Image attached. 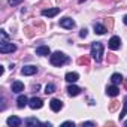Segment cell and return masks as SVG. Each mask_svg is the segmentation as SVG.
I'll return each mask as SVG.
<instances>
[{
    "instance_id": "15",
    "label": "cell",
    "mask_w": 127,
    "mask_h": 127,
    "mask_svg": "<svg viewBox=\"0 0 127 127\" xmlns=\"http://www.w3.org/2000/svg\"><path fill=\"white\" fill-rule=\"evenodd\" d=\"M106 93H108V96H111V97H115V96H118V93H120V88L114 84V85H111V87H108L106 88Z\"/></svg>"
},
{
    "instance_id": "28",
    "label": "cell",
    "mask_w": 127,
    "mask_h": 127,
    "mask_svg": "<svg viewBox=\"0 0 127 127\" xmlns=\"http://www.w3.org/2000/svg\"><path fill=\"white\" fill-rule=\"evenodd\" d=\"M20 2H21V0H9V3H11V5H18Z\"/></svg>"
},
{
    "instance_id": "27",
    "label": "cell",
    "mask_w": 127,
    "mask_h": 127,
    "mask_svg": "<svg viewBox=\"0 0 127 127\" xmlns=\"http://www.w3.org/2000/svg\"><path fill=\"white\" fill-rule=\"evenodd\" d=\"M63 126H64V127H66V126H72V127H73L75 123H73V121H66V123H63Z\"/></svg>"
},
{
    "instance_id": "7",
    "label": "cell",
    "mask_w": 127,
    "mask_h": 127,
    "mask_svg": "<svg viewBox=\"0 0 127 127\" xmlns=\"http://www.w3.org/2000/svg\"><path fill=\"white\" fill-rule=\"evenodd\" d=\"M6 123H8V126H9V127H18V126H21V124H23L21 118H18V117H15V115L9 117V118L6 120Z\"/></svg>"
},
{
    "instance_id": "10",
    "label": "cell",
    "mask_w": 127,
    "mask_h": 127,
    "mask_svg": "<svg viewBox=\"0 0 127 127\" xmlns=\"http://www.w3.org/2000/svg\"><path fill=\"white\" fill-rule=\"evenodd\" d=\"M120 45H121V39L118 36H112L111 40H109V48L111 49H118Z\"/></svg>"
},
{
    "instance_id": "17",
    "label": "cell",
    "mask_w": 127,
    "mask_h": 127,
    "mask_svg": "<svg viewBox=\"0 0 127 127\" xmlns=\"http://www.w3.org/2000/svg\"><path fill=\"white\" fill-rule=\"evenodd\" d=\"M111 81H112V84H115V85H117V84H121L124 79H123V76H121L120 73H114V75L111 76Z\"/></svg>"
},
{
    "instance_id": "6",
    "label": "cell",
    "mask_w": 127,
    "mask_h": 127,
    "mask_svg": "<svg viewBox=\"0 0 127 127\" xmlns=\"http://www.w3.org/2000/svg\"><path fill=\"white\" fill-rule=\"evenodd\" d=\"M49 108H51L54 112H58V111L63 108V102H61L60 99H52V100L49 102Z\"/></svg>"
},
{
    "instance_id": "16",
    "label": "cell",
    "mask_w": 127,
    "mask_h": 127,
    "mask_svg": "<svg viewBox=\"0 0 127 127\" xmlns=\"http://www.w3.org/2000/svg\"><path fill=\"white\" fill-rule=\"evenodd\" d=\"M24 124L29 126V127H32V126H40L42 123H40L39 120H36V118H26V120H24Z\"/></svg>"
},
{
    "instance_id": "14",
    "label": "cell",
    "mask_w": 127,
    "mask_h": 127,
    "mask_svg": "<svg viewBox=\"0 0 127 127\" xmlns=\"http://www.w3.org/2000/svg\"><path fill=\"white\" fill-rule=\"evenodd\" d=\"M79 93H81V88H79V87H76V85H69V87H67V94H69V96L75 97V96H78Z\"/></svg>"
},
{
    "instance_id": "21",
    "label": "cell",
    "mask_w": 127,
    "mask_h": 127,
    "mask_svg": "<svg viewBox=\"0 0 127 127\" xmlns=\"http://www.w3.org/2000/svg\"><path fill=\"white\" fill-rule=\"evenodd\" d=\"M126 114H127V96H126V99H124V108H123V111H121V112H120V115H118V117H120V120H123Z\"/></svg>"
},
{
    "instance_id": "22",
    "label": "cell",
    "mask_w": 127,
    "mask_h": 127,
    "mask_svg": "<svg viewBox=\"0 0 127 127\" xmlns=\"http://www.w3.org/2000/svg\"><path fill=\"white\" fill-rule=\"evenodd\" d=\"M0 36H2V42H0V43H5V42H8V34H6V32H5V30H2V32H0Z\"/></svg>"
},
{
    "instance_id": "4",
    "label": "cell",
    "mask_w": 127,
    "mask_h": 127,
    "mask_svg": "<svg viewBox=\"0 0 127 127\" xmlns=\"http://www.w3.org/2000/svg\"><path fill=\"white\" fill-rule=\"evenodd\" d=\"M14 51H17V46L11 42H5L0 45V52L2 54H8V52H14Z\"/></svg>"
},
{
    "instance_id": "9",
    "label": "cell",
    "mask_w": 127,
    "mask_h": 127,
    "mask_svg": "<svg viewBox=\"0 0 127 127\" xmlns=\"http://www.w3.org/2000/svg\"><path fill=\"white\" fill-rule=\"evenodd\" d=\"M58 12H60V8H51V9H43V11H42V15H43V17H48V18H52V17H55Z\"/></svg>"
},
{
    "instance_id": "29",
    "label": "cell",
    "mask_w": 127,
    "mask_h": 127,
    "mask_svg": "<svg viewBox=\"0 0 127 127\" xmlns=\"http://www.w3.org/2000/svg\"><path fill=\"white\" fill-rule=\"evenodd\" d=\"M3 72H5V67H3V66H0V75H3Z\"/></svg>"
},
{
    "instance_id": "24",
    "label": "cell",
    "mask_w": 127,
    "mask_h": 127,
    "mask_svg": "<svg viewBox=\"0 0 127 127\" xmlns=\"http://www.w3.org/2000/svg\"><path fill=\"white\" fill-rule=\"evenodd\" d=\"M87 32H88L87 29H82V30H81V33H79V36H81V37H87V34H88Z\"/></svg>"
},
{
    "instance_id": "3",
    "label": "cell",
    "mask_w": 127,
    "mask_h": 127,
    "mask_svg": "<svg viewBox=\"0 0 127 127\" xmlns=\"http://www.w3.org/2000/svg\"><path fill=\"white\" fill-rule=\"evenodd\" d=\"M60 27H63V29H67V30H72V29L75 27V21H73L72 18H69V17H66V18H61V20H60Z\"/></svg>"
},
{
    "instance_id": "19",
    "label": "cell",
    "mask_w": 127,
    "mask_h": 127,
    "mask_svg": "<svg viewBox=\"0 0 127 127\" xmlns=\"http://www.w3.org/2000/svg\"><path fill=\"white\" fill-rule=\"evenodd\" d=\"M94 32L97 34H105L106 33V27L102 26V24H94Z\"/></svg>"
},
{
    "instance_id": "18",
    "label": "cell",
    "mask_w": 127,
    "mask_h": 127,
    "mask_svg": "<svg viewBox=\"0 0 127 127\" xmlns=\"http://www.w3.org/2000/svg\"><path fill=\"white\" fill-rule=\"evenodd\" d=\"M17 102H18V108H24L26 105H29V99L26 96H20L17 99Z\"/></svg>"
},
{
    "instance_id": "8",
    "label": "cell",
    "mask_w": 127,
    "mask_h": 127,
    "mask_svg": "<svg viewBox=\"0 0 127 127\" xmlns=\"http://www.w3.org/2000/svg\"><path fill=\"white\" fill-rule=\"evenodd\" d=\"M37 72V67L36 66H24L23 69H21V73L24 75V76H30V75H34Z\"/></svg>"
},
{
    "instance_id": "11",
    "label": "cell",
    "mask_w": 127,
    "mask_h": 127,
    "mask_svg": "<svg viewBox=\"0 0 127 127\" xmlns=\"http://www.w3.org/2000/svg\"><path fill=\"white\" fill-rule=\"evenodd\" d=\"M66 81L67 82H70V84H73V82H76L78 79H79V75L76 73V72H69V73H66Z\"/></svg>"
},
{
    "instance_id": "13",
    "label": "cell",
    "mask_w": 127,
    "mask_h": 127,
    "mask_svg": "<svg viewBox=\"0 0 127 127\" xmlns=\"http://www.w3.org/2000/svg\"><path fill=\"white\" fill-rule=\"evenodd\" d=\"M49 48L46 46V45H40V46H37L36 48V54L37 55H49Z\"/></svg>"
},
{
    "instance_id": "20",
    "label": "cell",
    "mask_w": 127,
    "mask_h": 127,
    "mask_svg": "<svg viewBox=\"0 0 127 127\" xmlns=\"http://www.w3.org/2000/svg\"><path fill=\"white\" fill-rule=\"evenodd\" d=\"M54 91H55V85L54 84H48L45 87V94H52Z\"/></svg>"
},
{
    "instance_id": "31",
    "label": "cell",
    "mask_w": 127,
    "mask_h": 127,
    "mask_svg": "<svg viewBox=\"0 0 127 127\" xmlns=\"http://www.w3.org/2000/svg\"><path fill=\"white\" fill-rule=\"evenodd\" d=\"M124 126H126V127H127V121H126V123H124Z\"/></svg>"
},
{
    "instance_id": "2",
    "label": "cell",
    "mask_w": 127,
    "mask_h": 127,
    "mask_svg": "<svg viewBox=\"0 0 127 127\" xmlns=\"http://www.w3.org/2000/svg\"><path fill=\"white\" fill-rule=\"evenodd\" d=\"M91 55L97 63L102 61V58H103V45L100 42H93L91 43Z\"/></svg>"
},
{
    "instance_id": "30",
    "label": "cell",
    "mask_w": 127,
    "mask_h": 127,
    "mask_svg": "<svg viewBox=\"0 0 127 127\" xmlns=\"http://www.w3.org/2000/svg\"><path fill=\"white\" fill-rule=\"evenodd\" d=\"M123 21H124V24H127V15H126L124 18H123Z\"/></svg>"
},
{
    "instance_id": "23",
    "label": "cell",
    "mask_w": 127,
    "mask_h": 127,
    "mask_svg": "<svg viewBox=\"0 0 127 127\" xmlns=\"http://www.w3.org/2000/svg\"><path fill=\"white\" fill-rule=\"evenodd\" d=\"M78 63H79V64H88V58L87 57H81L78 60Z\"/></svg>"
},
{
    "instance_id": "5",
    "label": "cell",
    "mask_w": 127,
    "mask_h": 127,
    "mask_svg": "<svg viewBox=\"0 0 127 127\" xmlns=\"http://www.w3.org/2000/svg\"><path fill=\"white\" fill-rule=\"evenodd\" d=\"M29 106H30L32 109H40V108L43 106V102H42V99H39V97H33V99L29 100Z\"/></svg>"
},
{
    "instance_id": "26",
    "label": "cell",
    "mask_w": 127,
    "mask_h": 127,
    "mask_svg": "<svg viewBox=\"0 0 127 127\" xmlns=\"http://www.w3.org/2000/svg\"><path fill=\"white\" fill-rule=\"evenodd\" d=\"M82 126L84 127H91V126H94V123L93 121H87V123H82Z\"/></svg>"
},
{
    "instance_id": "12",
    "label": "cell",
    "mask_w": 127,
    "mask_h": 127,
    "mask_svg": "<svg viewBox=\"0 0 127 127\" xmlns=\"http://www.w3.org/2000/svg\"><path fill=\"white\" fill-rule=\"evenodd\" d=\"M21 91H24V84L21 82V81H15L14 84H12V93H21Z\"/></svg>"
},
{
    "instance_id": "25",
    "label": "cell",
    "mask_w": 127,
    "mask_h": 127,
    "mask_svg": "<svg viewBox=\"0 0 127 127\" xmlns=\"http://www.w3.org/2000/svg\"><path fill=\"white\" fill-rule=\"evenodd\" d=\"M117 106H118V102H112V105H111L109 111H115V109H117Z\"/></svg>"
},
{
    "instance_id": "1",
    "label": "cell",
    "mask_w": 127,
    "mask_h": 127,
    "mask_svg": "<svg viewBox=\"0 0 127 127\" xmlns=\"http://www.w3.org/2000/svg\"><path fill=\"white\" fill-rule=\"evenodd\" d=\"M49 61H51V64H52V66L60 67V66L64 64V63L69 61V57L64 55L63 52H60V51H57V52H54L52 55H49Z\"/></svg>"
}]
</instances>
